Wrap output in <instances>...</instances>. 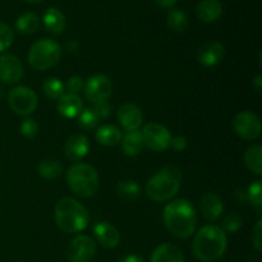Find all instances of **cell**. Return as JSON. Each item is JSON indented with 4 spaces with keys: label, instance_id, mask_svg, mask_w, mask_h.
I'll return each mask as SVG.
<instances>
[{
    "label": "cell",
    "instance_id": "cell-1",
    "mask_svg": "<svg viewBox=\"0 0 262 262\" xmlns=\"http://www.w3.org/2000/svg\"><path fill=\"white\" fill-rule=\"evenodd\" d=\"M166 229L178 239H187L194 234L197 227V212L191 201L178 199L169 202L163 211Z\"/></svg>",
    "mask_w": 262,
    "mask_h": 262
},
{
    "label": "cell",
    "instance_id": "cell-2",
    "mask_svg": "<svg viewBox=\"0 0 262 262\" xmlns=\"http://www.w3.org/2000/svg\"><path fill=\"white\" fill-rule=\"evenodd\" d=\"M228 247L227 234L217 225H205L197 230L193 239V253L200 261L214 262L223 257Z\"/></svg>",
    "mask_w": 262,
    "mask_h": 262
},
{
    "label": "cell",
    "instance_id": "cell-3",
    "mask_svg": "<svg viewBox=\"0 0 262 262\" xmlns=\"http://www.w3.org/2000/svg\"><path fill=\"white\" fill-rule=\"evenodd\" d=\"M56 227L64 233L76 234L89 225V212L86 207L73 197H64L55 205L54 210Z\"/></svg>",
    "mask_w": 262,
    "mask_h": 262
},
{
    "label": "cell",
    "instance_id": "cell-4",
    "mask_svg": "<svg viewBox=\"0 0 262 262\" xmlns=\"http://www.w3.org/2000/svg\"><path fill=\"white\" fill-rule=\"evenodd\" d=\"M182 186V171L177 166H165L154 174L146 184V194L154 202L170 201Z\"/></svg>",
    "mask_w": 262,
    "mask_h": 262
},
{
    "label": "cell",
    "instance_id": "cell-5",
    "mask_svg": "<svg viewBox=\"0 0 262 262\" xmlns=\"http://www.w3.org/2000/svg\"><path fill=\"white\" fill-rule=\"evenodd\" d=\"M67 183L76 196L89 199L99 189L100 178L94 166L78 163L72 165L67 171Z\"/></svg>",
    "mask_w": 262,
    "mask_h": 262
},
{
    "label": "cell",
    "instance_id": "cell-6",
    "mask_svg": "<svg viewBox=\"0 0 262 262\" xmlns=\"http://www.w3.org/2000/svg\"><path fill=\"white\" fill-rule=\"evenodd\" d=\"M27 58L33 69L48 71L59 63L61 58V48L51 38H41L31 46Z\"/></svg>",
    "mask_w": 262,
    "mask_h": 262
},
{
    "label": "cell",
    "instance_id": "cell-7",
    "mask_svg": "<svg viewBox=\"0 0 262 262\" xmlns=\"http://www.w3.org/2000/svg\"><path fill=\"white\" fill-rule=\"evenodd\" d=\"M9 106L15 114L28 117L36 110L38 104L37 95L32 89L26 86H17L12 89L8 94Z\"/></svg>",
    "mask_w": 262,
    "mask_h": 262
},
{
    "label": "cell",
    "instance_id": "cell-8",
    "mask_svg": "<svg viewBox=\"0 0 262 262\" xmlns=\"http://www.w3.org/2000/svg\"><path fill=\"white\" fill-rule=\"evenodd\" d=\"M143 146L155 152H161L170 147L171 135L169 129L159 123H147L141 130Z\"/></svg>",
    "mask_w": 262,
    "mask_h": 262
},
{
    "label": "cell",
    "instance_id": "cell-9",
    "mask_svg": "<svg viewBox=\"0 0 262 262\" xmlns=\"http://www.w3.org/2000/svg\"><path fill=\"white\" fill-rule=\"evenodd\" d=\"M234 132L246 141L257 140L261 135V122L255 113L250 110L238 113L233 119Z\"/></svg>",
    "mask_w": 262,
    "mask_h": 262
},
{
    "label": "cell",
    "instance_id": "cell-10",
    "mask_svg": "<svg viewBox=\"0 0 262 262\" xmlns=\"http://www.w3.org/2000/svg\"><path fill=\"white\" fill-rule=\"evenodd\" d=\"M83 92L89 101L96 104V102L104 101L112 96L113 83L109 77L104 76V74H95L86 81Z\"/></svg>",
    "mask_w": 262,
    "mask_h": 262
},
{
    "label": "cell",
    "instance_id": "cell-11",
    "mask_svg": "<svg viewBox=\"0 0 262 262\" xmlns=\"http://www.w3.org/2000/svg\"><path fill=\"white\" fill-rule=\"evenodd\" d=\"M96 253V242L89 235H78L67 248V260L69 262H90Z\"/></svg>",
    "mask_w": 262,
    "mask_h": 262
},
{
    "label": "cell",
    "instance_id": "cell-12",
    "mask_svg": "<svg viewBox=\"0 0 262 262\" xmlns=\"http://www.w3.org/2000/svg\"><path fill=\"white\" fill-rule=\"evenodd\" d=\"M23 77V66L19 59L13 54L0 56V81L8 84L19 82Z\"/></svg>",
    "mask_w": 262,
    "mask_h": 262
},
{
    "label": "cell",
    "instance_id": "cell-13",
    "mask_svg": "<svg viewBox=\"0 0 262 262\" xmlns=\"http://www.w3.org/2000/svg\"><path fill=\"white\" fill-rule=\"evenodd\" d=\"M117 117L125 132L137 130L143 120L142 110L132 102H124V104L120 105L117 112Z\"/></svg>",
    "mask_w": 262,
    "mask_h": 262
},
{
    "label": "cell",
    "instance_id": "cell-14",
    "mask_svg": "<svg viewBox=\"0 0 262 262\" xmlns=\"http://www.w3.org/2000/svg\"><path fill=\"white\" fill-rule=\"evenodd\" d=\"M224 46L217 41H207L197 50L196 59L201 66L214 67L224 58Z\"/></svg>",
    "mask_w": 262,
    "mask_h": 262
},
{
    "label": "cell",
    "instance_id": "cell-15",
    "mask_svg": "<svg viewBox=\"0 0 262 262\" xmlns=\"http://www.w3.org/2000/svg\"><path fill=\"white\" fill-rule=\"evenodd\" d=\"M200 210L205 219L210 220V222H216L224 212V204L217 194L207 192V193L202 194V197L200 199Z\"/></svg>",
    "mask_w": 262,
    "mask_h": 262
},
{
    "label": "cell",
    "instance_id": "cell-16",
    "mask_svg": "<svg viewBox=\"0 0 262 262\" xmlns=\"http://www.w3.org/2000/svg\"><path fill=\"white\" fill-rule=\"evenodd\" d=\"M90 151V141L83 135H73L66 141L64 155L71 161H78L83 159Z\"/></svg>",
    "mask_w": 262,
    "mask_h": 262
},
{
    "label": "cell",
    "instance_id": "cell-17",
    "mask_svg": "<svg viewBox=\"0 0 262 262\" xmlns=\"http://www.w3.org/2000/svg\"><path fill=\"white\" fill-rule=\"evenodd\" d=\"M94 234L100 246L105 248H115L120 242V234L117 228L107 222H99L94 225Z\"/></svg>",
    "mask_w": 262,
    "mask_h": 262
},
{
    "label": "cell",
    "instance_id": "cell-18",
    "mask_svg": "<svg viewBox=\"0 0 262 262\" xmlns=\"http://www.w3.org/2000/svg\"><path fill=\"white\" fill-rule=\"evenodd\" d=\"M82 110H83V101L78 95L67 92L58 99V112L64 118L73 119L81 114Z\"/></svg>",
    "mask_w": 262,
    "mask_h": 262
},
{
    "label": "cell",
    "instance_id": "cell-19",
    "mask_svg": "<svg viewBox=\"0 0 262 262\" xmlns=\"http://www.w3.org/2000/svg\"><path fill=\"white\" fill-rule=\"evenodd\" d=\"M196 14L205 23L216 22L223 15V4L220 0H201L196 7Z\"/></svg>",
    "mask_w": 262,
    "mask_h": 262
},
{
    "label": "cell",
    "instance_id": "cell-20",
    "mask_svg": "<svg viewBox=\"0 0 262 262\" xmlns=\"http://www.w3.org/2000/svg\"><path fill=\"white\" fill-rule=\"evenodd\" d=\"M150 262H184V256L178 246L163 243L154 250Z\"/></svg>",
    "mask_w": 262,
    "mask_h": 262
},
{
    "label": "cell",
    "instance_id": "cell-21",
    "mask_svg": "<svg viewBox=\"0 0 262 262\" xmlns=\"http://www.w3.org/2000/svg\"><path fill=\"white\" fill-rule=\"evenodd\" d=\"M42 22L46 30L54 35H60L66 28V17L58 8H49L43 13Z\"/></svg>",
    "mask_w": 262,
    "mask_h": 262
},
{
    "label": "cell",
    "instance_id": "cell-22",
    "mask_svg": "<svg viewBox=\"0 0 262 262\" xmlns=\"http://www.w3.org/2000/svg\"><path fill=\"white\" fill-rule=\"evenodd\" d=\"M95 137H96L97 142L100 145L106 146V147H113V146H117L122 141L123 136L118 127L113 124H105L99 127Z\"/></svg>",
    "mask_w": 262,
    "mask_h": 262
},
{
    "label": "cell",
    "instance_id": "cell-23",
    "mask_svg": "<svg viewBox=\"0 0 262 262\" xmlns=\"http://www.w3.org/2000/svg\"><path fill=\"white\" fill-rule=\"evenodd\" d=\"M122 151L125 156H136L143 148V140L141 130L127 132L122 137Z\"/></svg>",
    "mask_w": 262,
    "mask_h": 262
},
{
    "label": "cell",
    "instance_id": "cell-24",
    "mask_svg": "<svg viewBox=\"0 0 262 262\" xmlns=\"http://www.w3.org/2000/svg\"><path fill=\"white\" fill-rule=\"evenodd\" d=\"M38 27H40V19H38L37 14L32 12L23 13L15 20V28L20 35H32L38 30Z\"/></svg>",
    "mask_w": 262,
    "mask_h": 262
},
{
    "label": "cell",
    "instance_id": "cell-25",
    "mask_svg": "<svg viewBox=\"0 0 262 262\" xmlns=\"http://www.w3.org/2000/svg\"><path fill=\"white\" fill-rule=\"evenodd\" d=\"M37 171L41 178L46 181H54L63 173V166L58 160L51 158H46L41 160L37 165Z\"/></svg>",
    "mask_w": 262,
    "mask_h": 262
},
{
    "label": "cell",
    "instance_id": "cell-26",
    "mask_svg": "<svg viewBox=\"0 0 262 262\" xmlns=\"http://www.w3.org/2000/svg\"><path fill=\"white\" fill-rule=\"evenodd\" d=\"M117 193L124 201H135L141 197V186L132 179H123L118 182Z\"/></svg>",
    "mask_w": 262,
    "mask_h": 262
},
{
    "label": "cell",
    "instance_id": "cell-27",
    "mask_svg": "<svg viewBox=\"0 0 262 262\" xmlns=\"http://www.w3.org/2000/svg\"><path fill=\"white\" fill-rule=\"evenodd\" d=\"M245 164L252 173L256 176H261L262 174V147L258 145L251 146L246 150L245 156Z\"/></svg>",
    "mask_w": 262,
    "mask_h": 262
},
{
    "label": "cell",
    "instance_id": "cell-28",
    "mask_svg": "<svg viewBox=\"0 0 262 262\" xmlns=\"http://www.w3.org/2000/svg\"><path fill=\"white\" fill-rule=\"evenodd\" d=\"M166 20H168V27L174 32H183L188 27V17L181 9L170 10Z\"/></svg>",
    "mask_w": 262,
    "mask_h": 262
},
{
    "label": "cell",
    "instance_id": "cell-29",
    "mask_svg": "<svg viewBox=\"0 0 262 262\" xmlns=\"http://www.w3.org/2000/svg\"><path fill=\"white\" fill-rule=\"evenodd\" d=\"M42 90L45 96L51 100H58L61 95L66 94V92H64L66 91L64 83L59 78H55V77L46 78L42 84Z\"/></svg>",
    "mask_w": 262,
    "mask_h": 262
},
{
    "label": "cell",
    "instance_id": "cell-30",
    "mask_svg": "<svg viewBox=\"0 0 262 262\" xmlns=\"http://www.w3.org/2000/svg\"><path fill=\"white\" fill-rule=\"evenodd\" d=\"M77 118H78V124L81 125V128H83L86 130H91L94 128H96L100 120L99 115L95 112L94 107H86V109H83Z\"/></svg>",
    "mask_w": 262,
    "mask_h": 262
},
{
    "label": "cell",
    "instance_id": "cell-31",
    "mask_svg": "<svg viewBox=\"0 0 262 262\" xmlns=\"http://www.w3.org/2000/svg\"><path fill=\"white\" fill-rule=\"evenodd\" d=\"M242 225H243V217L241 216L238 212L233 211L224 216V219H223L222 229L228 233H235L242 228Z\"/></svg>",
    "mask_w": 262,
    "mask_h": 262
},
{
    "label": "cell",
    "instance_id": "cell-32",
    "mask_svg": "<svg viewBox=\"0 0 262 262\" xmlns=\"http://www.w3.org/2000/svg\"><path fill=\"white\" fill-rule=\"evenodd\" d=\"M248 201L252 205H255L256 207L261 209L262 206V184L261 181H255L250 184L247 189V193H246Z\"/></svg>",
    "mask_w": 262,
    "mask_h": 262
},
{
    "label": "cell",
    "instance_id": "cell-33",
    "mask_svg": "<svg viewBox=\"0 0 262 262\" xmlns=\"http://www.w3.org/2000/svg\"><path fill=\"white\" fill-rule=\"evenodd\" d=\"M13 40H14V33L12 28L5 23L0 22V53L8 50L12 46Z\"/></svg>",
    "mask_w": 262,
    "mask_h": 262
},
{
    "label": "cell",
    "instance_id": "cell-34",
    "mask_svg": "<svg viewBox=\"0 0 262 262\" xmlns=\"http://www.w3.org/2000/svg\"><path fill=\"white\" fill-rule=\"evenodd\" d=\"M20 135L25 138H28V140H32V138L36 137L38 132V125L37 123L35 122L31 118H26L22 123H20Z\"/></svg>",
    "mask_w": 262,
    "mask_h": 262
},
{
    "label": "cell",
    "instance_id": "cell-35",
    "mask_svg": "<svg viewBox=\"0 0 262 262\" xmlns=\"http://www.w3.org/2000/svg\"><path fill=\"white\" fill-rule=\"evenodd\" d=\"M251 241H252L253 247L256 248V251L261 252L262 251V220L260 219L256 225L253 227L252 233H251Z\"/></svg>",
    "mask_w": 262,
    "mask_h": 262
},
{
    "label": "cell",
    "instance_id": "cell-36",
    "mask_svg": "<svg viewBox=\"0 0 262 262\" xmlns=\"http://www.w3.org/2000/svg\"><path fill=\"white\" fill-rule=\"evenodd\" d=\"M94 110L97 113L100 119H106L107 117H110L112 114V105L107 100H104V101H100L94 104Z\"/></svg>",
    "mask_w": 262,
    "mask_h": 262
},
{
    "label": "cell",
    "instance_id": "cell-37",
    "mask_svg": "<svg viewBox=\"0 0 262 262\" xmlns=\"http://www.w3.org/2000/svg\"><path fill=\"white\" fill-rule=\"evenodd\" d=\"M67 87H68L71 94L78 95V92L83 91L84 81L79 76H72L67 82Z\"/></svg>",
    "mask_w": 262,
    "mask_h": 262
},
{
    "label": "cell",
    "instance_id": "cell-38",
    "mask_svg": "<svg viewBox=\"0 0 262 262\" xmlns=\"http://www.w3.org/2000/svg\"><path fill=\"white\" fill-rule=\"evenodd\" d=\"M170 146L174 151H177V152H182V151L186 150L187 146H188V141H187V138L183 137V136H177V137H171Z\"/></svg>",
    "mask_w": 262,
    "mask_h": 262
},
{
    "label": "cell",
    "instance_id": "cell-39",
    "mask_svg": "<svg viewBox=\"0 0 262 262\" xmlns=\"http://www.w3.org/2000/svg\"><path fill=\"white\" fill-rule=\"evenodd\" d=\"M118 262H143V258L136 253H130V255H127L118 260Z\"/></svg>",
    "mask_w": 262,
    "mask_h": 262
},
{
    "label": "cell",
    "instance_id": "cell-40",
    "mask_svg": "<svg viewBox=\"0 0 262 262\" xmlns=\"http://www.w3.org/2000/svg\"><path fill=\"white\" fill-rule=\"evenodd\" d=\"M177 2H178V0H155V3L159 5V7L165 8V9L174 7Z\"/></svg>",
    "mask_w": 262,
    "mask_h": 262
},
{
    "label": "cell",
    "instance_id": "cell-41",
    "mask_svg": "<svg viewBox=\"0 0 262 262\" xmlns=\"http://www.w3.org/2000/svg\"><path fill=\"white\" fill-rule=\"evenodd\" d=\"M253 86H255L256 91L260 92V90L262 87V77L261 76H257L255 79H253Z\"/></svg>",
    "mask_w": 262,
    "mask_h": 262
},
{
    "label": "cell",
    "instance_id": "cell-42",
    "mask_svg": "<svg viewBox=\"0 0 262 262\" xmlns=\"http://www.w3.org/2000/svg\"><path fill=\"white\" fill-rule=\"evenodd\" d=\"M25 2H27V3H40V2H43V0H25Z\"/></svg>",
    "mask_w": 262,
    "mask_h": 262
},
{
    "label": "cell",
    "instance_id": "cell-43",
    "mask_svg": "<svg viewBox=\"0 0 262 262\" xmlns=\"http://www.w3.org/2000/svg\"><path fill=\"white\" fill-rule=\"evenodd\" d=\"M3 95H4V89H3L2 86H0V99L3 97Z\"/></svg>",
    "mask_w": 262,
    "mask_h": 262
}]
</instances>
